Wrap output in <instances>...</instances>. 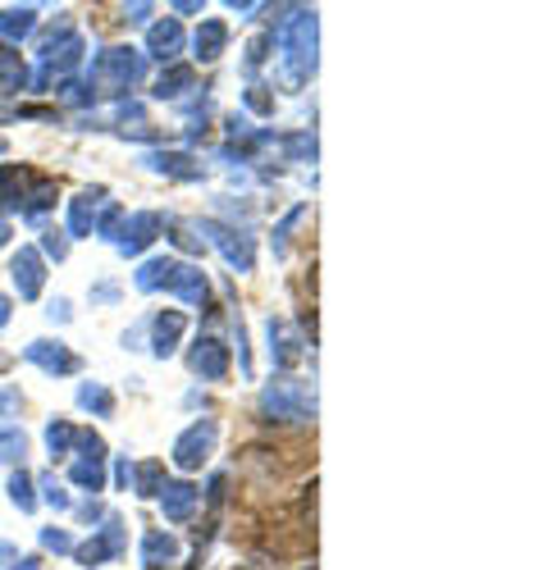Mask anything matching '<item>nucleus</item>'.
<instances>
[{"instance_id": "nucleus-38", "label": "nucleus", "mask_w": 548, "mask_h": 570, "mask_svg": "<svg viewBox=\"0 0 548 570\" xmlns=\"http://www.w3.org/2000/svg\"><path fill=\"white\" fill-rule=\"evenodd\" d=\"M0 151H6V137H0Z\"/></svg>"}, {"instance_id": "nucleus-10", "label": "nucleus", "mask_w": 548, "mask_h": 570, "mask_svg": "<svg viewBox=\"0 0 548 570\" xmlns=\"http://www.w3.org/2000/svg\"><path fill=\"white\" fill-rule=\"evenodd\" d=\"M197 502H202V493H197L193 484H165V489H160V507H165L169 525H183V520H193Z\"/></svg>"}, {"instance_id": "nucleus-21", "label": "nucleus", "mask_w": 548, "mask_h": 570, "mask_svg": "<svg viewBox=\"0 0 548 570\" xmlns=\"http://www.w3.org/2000/svg\"><path fill=\"white\" fill-rule=\"evenodd\" d=\"M0 87H6V91L28 87V69H23L19 51H6V46H0Z\"/></svg>"}, {"instance_id": "nucleus-23", "label": "nucleus", "mask_w": 548, "mask_h": 570, "mask_svg": "<svg viewBox=\"0 0 548 570\" xmlns=\"http://www.w3.org/2000/svg\"><path fill=\"white\" fill-rule=\"evenodd\" d=\"M74 439H78V430L69 420H51L46 424V448H51V456H69L74 452Z\"/></svg>"}, {"instance_id": "nucleus-34", "label": "nucleus", "mask_w": 548, "mask_h": 570, "mask_svg": "<svg viewBox=\"0 0 548 570\" xmlns=\"http://www.w3.org/2000/svg\"><path fill=\"white\" fill-rule=\"evenodd\" d=\"M51 320H69V302H65V297L51 302Z\"/></svg>"}, {"instance_id": "nucleus-4", "label": "nucleus", "mask_w": 548, "mask_h": 570, "mask_svg": "<svg viewBox=\"0 0 548 570\" xmlns=\"http://www.w3.org/2000/svg\"><path fill=\"white\" fill-rule=\"evenodd\" d=\"M215 443H219V424L215 420H197L193 430H183V439L174 443V465L178 470H202L211 461Z\"/></svg>"}, {"instance_id": "nucleus-36", "label": "nucleus", "mask_w": 548, "mask_h": 570, "mask_svg": "<svg viewBox=\"0 0 548 570\" xmlns=\"http://www.w3.org/2000/svg\"><path fill=\"white\" fill-rule=\"evenodd\" d=\"M14 570H41V566H37V557H28V561H14Z\"/></svg>"}, {"instance_id": "nucleus-31", "label": "nucleus", "mask_w": 548, "mask_h": 570, "mask_svg": "<svg viewBox=\"0 0 548 570\" xmlns=\"http://www.w3.org/2000/svg\"><path fill=\"white\" fill-rule=\"evenodd\" d=\"M265 51H270V37H256V41H252V46H247V65H252V69H256V65H261V60H265Z\"/></svg>"}, {"instance_id": "nucleus-12", "label": "nucleus", "mask_w": 548, "mask_h": 570, "mask_svg": "<svg viewBox=\"0 0 548 570\" xmlns=\"http://www.w3.org/2000/svg\"><path fill=\"white\" fill-rule=\"evenodd\" d=\"M224 41H228L224 19H202V28H197V37H193V51H197L202 65H215V60L224 56Z\"/></svg>"}, {"instance_id": "nucleus-35", "label": "nucleus", "mask_w": 548, "mask_h": 570, "mask_svg": "<svg viewBox=\"0 0 548 570\" xmlns=\"http://www.w3.org/2000/svg\"><path fill=\"white\" fill-rule=\"evenodd\" d=\"M0 324H10V297L0 293Z\"/></svg>"}, {"instance_id": "nucleus-29", "label": "nucleus", "mask_w": 548, "mask_h": 570, "mask_svg": "<svg viewBox=\"0 0 548 570\" xmlns=\"http://www.w3.org/2000/svg\"><path fill=\"white\" fill-rule=\"evenodd\" d=\"M41 548H51V552H74V539L65 534V530H41Z\"/></svg>"}, {"instance_id": "nucleus-16", "label": "nucleus", "mask_w": 548, "mask_h": 570, "mask_svg": "<svg viewBox=\"0 0 548 570\" xmlns=\"http://www.w3.org/2000/svg\"><path fill=\"white\" fill-rule=\"evenodd\" d=\"M69 480H74L78 489H87V493H101V489H106V461L78 456V461L69 465Z\"/></svg>"}, {"instance_id": "nucleus-13", "label": "nucleus", "mask_w": 548, "mask_h": 570, "mask_svg": "<svg viewBox=\"0 0 548 570\" xmlns=\"http://www.w3.org/2000/svg\"><path fill=\"white\" fill-rule=\"evenodd\" d=\"M178 51H183V28H178L174 19H165V23H156V28L147 32V56H156V60H178Z\"/></svg>"}, {"instance_id": "nucleus-15", "label": "nucleus", "mask_w": 548, "mask_h": 570, "mask_svg": "<svg viewBox=\"0 0 548 570\" xmlns=\"http://www.w3.org/2000/svg\"><path fill=\"white\" fill-rule=\"evenodd\" d=\"M178 338H183V315H178V311H165V315H156V338H151V352L165 361V356H174Z\"/></svg>"}, {"instance_id": "nucleus-7", "label": "nucleus", "mask_w": 548, "mask_h": 570, "mask_svg": "<svg viewBox=\"0 0 548 570\" xmlns=\"http://www.w3.org/2000/svg\"><path fill=\"white\" fill-rule=\"evenodd\" d=\"M32 365H41L46 374H74L78 370V356L65 347V343H46V338H37V343H28V352H23Z\"/></svg>"}, {"instance_id": "nucleus-6", "label": "nucleus", "mask_w": 548, "mask_h": 570, "mask_svg": "<svg viewBox=\"0 0 548 570\" xmlns=\"http://www.w3.org/2000/svg\"><path fill=\"white\" fill-rule=\"evenodd\" d=\"M188 365L202 379H224L228 374V347L219 338H197L193 352H188Z\"/></svg>"}, {"instance_id": "nucleus-14", "label": "nucleus", "mask_w": 548, "mask_h": 570, "mask_svg": "<svg viewBox=\"0 0 548 570\" xmlns=\"http://www.w3.org/2000/svg\"><path fill=\"white\" fill-rule=\"evenodd\" d=\"M28 183H32L28 169H19V165H0V210L23 206V187H28Z\"/></svg>"}, {"instance_id": "nucleus-33", "label": "nucleus", "mask_w": 548, "mask_h": 570, "mask_svg": "<svg viewBox=\"0 0 548 570\" xmlns=\"http://www.w3.org/2000/svg\"><path fill=\"white\" fill-rule=\"evenodd\" d=\"M115 484H119V489H128V484H133V465H128V461H119V465H115Z\"/></svg>"}, {"instance_id": "nucleus-1", "label": "nucleus", "mask_w": 548, "mask_h": 570, "mask_svg": "<svg viewBox=\"0 0 548 570\" xmlns=\"http://www.w3.org/2000/svg\"><path fill=\"white\" fill-rule=\"evenodd\" d=\"M137 288H143V293L165 288V293H174L183 302H193V306H202L211 297L206 274L197 265H183V261H169V256H156V261H147L143 269H137Z\"/></svg>"}, {"instance_id": "nucleus-39", "label": "nucleus", "mask_w": 548, "mask_h": 570, "mask_svg": "<svg viewBox=\"0 0 548 570\" xmlns=\"http://www.w3.org/2000/svg\"><path fill=\"white\" fill-rule=\"evenodd\" d=\"M302 570H315V566H302Z\"/></svg>"}, {"instance_id": "nucleus-3", "label": "nucleus", "mask_w": 548, "mask_h": 570, "mask_svg": "<svg viewBox=\"0 0 548 570\" xmlns=\"http://www.w3.org/2000/svg\"><path fill=\"white\" fill-rule=\"evenodd\" d=\"M261 411L274 420H288V424H306L315 420V389L302 384V379H280L261 393Z\"/></svg>"}, {"instance_id": "nucleus-11", "label": "nucleus", "mask_w": 548, "mask_h": 570, "mask_svg": "<svg viewBox=\"0 0 548 570\" xmlns=\"http://www.w3.org/2000/svg\"><path fill=\"white\" fill-rule=\"evenodd\" d=\"M206 233H215V247L224 252V261L228 265H234V269H252V243H247V237H238L234 228H219V224H206Z\"/></svg>"}, {"instance_id": "nucleus-18", "label": "nucleus", "mask_w": 548, "mask_h": 570, "mask_svg": "<svg viewBox=\"0 0 548 570\" xmlns=\"http://www.w3.org/2000/svg\"><path fill=\"white\" fill-rule=\"evenodd\" d=\"M32 23H37V10H32V6H23V10H0V37H10V41L28 37Z\"/></svg>"}, {"instance_id": "nucleus-17", "label": "nucleus", "mask_w": 548, "mask_h": 570, "mask_svg": "<svg viewBox=\"0 0 548 570\" xmlns=\"http://www.w3.org/2000/svg\"><path fill=\"white\" fill-rule=\"evenodd\" d=\"M97 202H101V193H82L74 202V210H69V233L74 237H87L91 228H97Z\"/></svg>"}, {"instance_id": "nucleus-22", "label": "nucleus", "mask_w": 548, "mask_h": 570, "mask_svg": "<svg viewBox=\"0 0 548 570\" xmlns=\"http://www.w3.org/2000/svg\"><path fill=\"white\" fill-rule=\"evenodd\" d=\"M160 480H165V465L160 461H143V465H133V484L143 498H160Z\"/></svg>"}, {"instance_id": "nucleus-19", "label": "nucleus", "mask_w": 548, "mask_h": 570, "mask_svg": "<svg viewBox=\"0 0 548 570\" xmlns=\"http://www.w3.org/2000/svg\"><path fill=\"white\" fill-rule=\"evenodd\" d=\"M174 557H178V543H174L169 534L156 530V534L143 539V561H147V566H169Z\"/></svg>"}, {"instance_id": "nucleus-25", "label": "nucleus", "mask_w": 548, "mask_h": 570, "mask_svg": "<svg viewBox=\"0 0 548 570\" xmlns=\"http://www.w3.org/2000/svg\"><path fill=\"white\" fill-rule=\"evenodd\" d=\"M10 502H14L19 511H32V507H37V498H32V474H28V470H14V474H10Z\"/></svg>"}, {"instance_id": "nucleus-26", "label": "nucleus", "mask_w": 548, "mask_h": 570, "mask_svg": "<svg viewBox=\"0 0 548 570\" xmlns=\"http://www.w3.org/2000/svg\"><path fill=\"white\" fill-rule=\"evenodd\" d=\"M78 402H82L87 411H97V415H110V411H115V402H110V393H106L101 384H87V389H78Z\"/></svg>"}, {"instance_id": "nucleus-32", "label": "nucleus", "mask_w": 548, "mask_h": 570, "mask_svg": "<svg viewBox=\"0 0 548 570\" xmlns=\"http://www.w3.org/2000/svg\"><path fill=\"white\" fill-rule=\"evenodd\" d=\"M19 406H23V397H19L14 389H6V393H0V420H6L10 411H19Z\"/></svg>"}, {"instance_id": "nucleus-9", "label": "nucleus", "mask_w": 548, "mask_h": 570, "mask_svg": "<svg viewBox=\"0 0 548 570\" xmlns=\"http://www.w3.org/2000/svg\"><path fill=\"white\" fill-rule=\"evenodd\" d=\"M41 269H46V265H41L37 247H19V256H14V283H19V297H23V302L41 297V283H46Z\"/></svg>"}, {"instance_id": "nucleus-8", "label": "nucleus", "mask_w": 548, "mask_h": 570, "mask_svg": "<svg viewBox=\"0 0 548 570\" xmlns=\"http://www.w3.org/2000/svg\"><path fill=\"white\" fill-rule=\"evenodd\" d=\"M160 228H165V224H160L156 215H128V224H124V233L115 237V243H119L124 256H137L143 247L156 243V233H160Z\"/></svg>"}, {"instance_id": "nucleus-24", "label": "nucleus", "mask_w": 548, "mask_h": 570, "mask_svg": "<svg viewBox=\"0 0 548 570\" xmlns=\"http://www.w3.org/2000/svg\"><path fill=\"white\" fill-rule=\"evenodd\" d=\"M23 452H28L23 430H14V424H0V465H6V461H23Z\"/></svg>"}, {"instance_id": "nucleus-2", "label": "nucleus", "mask_w": 548, "mask_h": 570, "mask_svg": "<svg viewBox=\"0 0 548 570\" xmlns=\"http://www.w3.org/2000/svg\"><path fill=\"white\" fill-rule=\"evenodd\" d=\"M143 73H147L143 51H133V46H115V51H106L97 65H91V87L119 97V91H128L133 82H143Z\"/></svg>"}, {"instance_id": "nucleus-37", "label": "nucleus", "mask_w": 548, "mask_h": 570, "mask_svg": "<svg viewBox=\"0 0 548 570\" xmlns=\"http://www.w3.org/2000/svg\"><path fill=\"white\" fill-rule=\"evenodd\" d=\"M6 237H10V224H6V219H0V247H6Z\"/></svg>"}, {"instance_id": "nucleus-20", "label": "nucleus", "mask_w": 548, "mask_h": 570, "mask_svg": "<svg viewBox=\"0 0 548 570\" xmlns=\"http://www.w3.org/2000/svg\"><path fill=\"white\" fill-rule=\"evenodd\" d=\"M274 338H280V352H274V365H284V370H288V365H297V356H302V352H297V338H293V328H288L284 320H280V324L270 320V343H274Z\"/></svg>"}, {"instance_id": "nucleus-28", "label": "nucleus", "mask_w": 548, "mask_h": 570, "mask_svg": "<svg viewBox=\"0 0 548 570\" xmlns=\"http://www.w3.org/2000/svg\"><path fill=\"white\" fill-rule=\"evenodd\" d=\"M41 493H46V502H51L56 511H69L74 507V498L65 493V484H56V474H46V480H41Z\"/></svg>"}, {"instance_id": "nucleus-5", "label": "nucleus", "mask_w": 548, "mask_h": 570, "mask_svg": "<svg viewBox=\"0 0 548 570\" xmlns=\"http://www.w3.org/2000/svg\"><path fill=\"white\" fill-rule=\"evenodd\" d=\"M124 548V530H119V520H106V530H97L87 543H74V557L82 566H101L106 557H115Z\"/></svg>"}, {"instance_id": "nucleus-27", "label": "nucleus", "mask_w": 548, "mask_h": 570, "mask_svg": "<svg viewBox=\"0 0 548 570\" xmlns=\"http://www.w3.org/2000/svg\"><path fill=\"white\" fill-rule=\"evenodd\" d=\"M183 87H193V69H169V73L156 82V97H178Z\"/></svg>"}, {"instance_id": "nucleus-30", "label": "nucleus", "mask_w": 548, "mask_h": 570, "mask_svg": "<svg viewBox=\"0 0 548 570\" xmlns=\"http://www.w3.org/2000/svg\"><path fill=\"white\" fill-rule=\"evenodd\" d=\"M46 243H41V252L46 256H56V261H65V252H69V243H65V233H41Z\"/></svg>"}]
</instances>
